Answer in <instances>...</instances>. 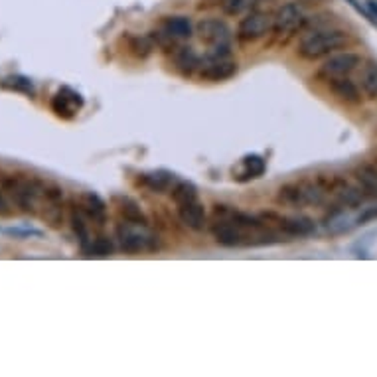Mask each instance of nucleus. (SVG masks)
Segmentation results:
<instances>
[{"label": "nucleus", "instance_id": "13", "mask_svg": "<svg viewBox=\"0 0 377 377\" xmlns=\"http://www.w3.org/2000/svg\"><path fill=\"white\" fill-rule=\"evenodd\" d=\"M164 32L174 40H188L194 34V24L188 16H170L164 20Z\"/></svg>", "mask_w": 377, "mask_h": 377}, {"label": "nucleus", "instance_id": "3", "mask_svg": "<svg viewBox=\"0 0 377 377\" xmlns=\"http://www.w3.org/2000/svg\"><path fill=\"white\" fill-rule=\"evenodd\" d=\"M306 24V8L302 0H292L278 8L273 16V30L277 34H292Z\"/></svg>", "mask_w": 377, "mask_h": 377}, {"label": "nucleus", "instance_id": "19", "mask_svg": "<svg viewBox=\"0 0 377 377\" xmlns=\"http://www.w3.org/2000/svg\"><path fill=\"white\" fill-rule=\"evenodd\" d=\"M119 212L125 217V221L128 224H137V226H146V217L142 214V210L139 208V203L131 198H121V206Z\"/></svg>", "mask_w": 377, "mask_h": 377}, {"label": "nucleus", "instance_id": "27", "mask_svg": "<svg viewBox=\"0 0 377 377\" xmlns=\"http://www.w3.org/2000/svg\"><path fill=\"white\" fill-rule=\"evenodd\" d=\"M369 221H377V206H369V208H364V212L358 215L355 224L358 226H365Z\"/></svg>", "mask_w": 377, "mask_h": 377}, {"label": "nucleus", "instance_id": "9", "mask_svg": "<svg viewBox=\"0 0 377 377\" xmlns=\"http://www.w3.org/2000/svg\"><path fill=\"white\" fill-rule=\"evenodd\" d=\"M237 74V63L231 62L229 58L226 60H208L201 63L200 77L208 81H226Z\"/></svg>", "mask_w": 377, "mask_h": 377}, {"label": "nucleus", "instance_id": "7", "mask_svg": "<svg viewBox=\"0 0 377 377\" xmlns=\"http://www.w3.org/2000/svg\"><path fill=\"white\" fill-rule=\"evenodd\" d=\"M196 32L208 46H224L231 42V28L219 18H201L196 24Z\"/></svg>", "mask_w": 377, "mask_h": 377}, {"label": "nucleus", "instance_id": "24", "mask_svg": "<svg viewBox=\"0 0 377 377\" xmlns=\"http://www.w3.org/2000/svg\"><path fill=\"white\" fill-rule=\"evenodd\" d=\"M243 166H245V172L251 178H259L267 170L263 156H259V154H247L243 158Z\"/></svg>", "mask_w": 377, "mask_h": 377}, {"label": "nucleus", "instance_id": "8", "mask_svg": "<svg viewBox=\"0 0 377 377\" xmlns=\"http://www.w3.org/2000/svg\"><path fill=\"white\" fill-rule=\"evenodd\" d=\"M275 221L280 227L283 233H287L290 237H308L316 231V224L312 217L308 215H290V217H278L273 215Z\"/></svg>", "mask_w": 377, "mask_h": 377}, {"label": "nucleus", "instance_id": "20", "mask_svg": "<svg viewBox=\"0 0 377 377\" xmlns=\"http://www.w3.org/2000/svg\"><path fill=\"white\" fill-rule=\"evenodd\" d=\"M334 192H336L340 201H342L344 206H348V208H355V206H360V203L364 201L362 190L353 188V186L346 184V182H340L338 186H334Z\"/></svg>", "mask_w": 377, "mask_h": 377}, {"label": "nucleus", "instance_id": "1", "mask_svg": "<svg viewBox=\"0 0 377 377\" xmlns=\"http://www.w3.org/2000/svg\"><path fill=\"white\" fill-rule=\"evenodd\" d=\"M350 42L348 32L338 30V28H316L312 32H308L306 36H302L301 44H299V53L304 60H320L326 58L330 53H336L342 48H346Z\"/></svg>", "mask_w": 377, "mask_h": 377}, {"label": "nucleus", "instance_id": "4", "mask_svg": "<svg viewBox=\"0 0 377 377\" xmlns=\"http://www.w3.org/2000/svg\"><path fill=\"white\" fill-rule=\"evenodd\" d=\"M269 30H273V16L261 12V10H249L239 20L237 38L241 42H255V40L263 38Z\"/></svg>", "mask_w": 377, "mask_h": 377}, {"label": "nucleus", "instance_id": "16", "mask_svg": "<svg viewBox=\"0 0 377 377\" xmlns=\"http://www.w3.org/2000/svg\"><path fill=\"white\" fill-rule=\"evenodd\" d=\"M81 212L87 214L93 221H105V201L95 194H83L81 196Z\"/></svg>", "mask_w": 377, "mask_h": 377}, {"label": "nucleus", "instance_id": "12", "mask_svg": "<svg viewBox=\"0 0 377 377\" xmlns=\"http://www.w3.org/2000/svg\"><path fill=\"white\" fill-rule=\"evenodd\" d=\"M330 89H332V93H334L338 99L346 101V103H350V105H355V103L362 101V91H360V87L353 83L352 79H348V76L332 77V79H330Z\"/></svg>", "mask_w": 377, "mask_h": 377}, {"label": "nucleus", "instance_id": "10", "mask_svg": "<svg viewBox=\"0 0 377 377\" xmlns=\"http://www.w3.org/2000/svg\"><path fill=\"white\" fill-rule=\"evenodd\" d=\"M81 105H83V99H81V95L76 93L74 89L69 87H63L58 91V95L53 97L51 101V107H53V111L60 115V117H74L77 109H81Z\"/></svg>", "mask_w": 377, "mask_h": 377}, {"label": "nucleus", "instance_id": "11", "mask_svg": "<svg viewBox=\"0 0 377 377\" xmlns=\"http://www.w3.org/2000/svg\"><path fill=\"white\" fill-rule=\"evenodd\" d=\"M178 217H180V221L184 226L194 229V231H201L206 227V219H208L206 208H203V203L200 200L186 203V206H180L178 208Z\"/></svg>", "mask_w": 377, "mask_h": 377}, {"label": "nucleus", "instance_id": "14", "mask_svg": "<svg viewBox=\"0 0 377 377\" xmlns=\"http://www.w3.org/2000/svg\"><path fill=\"white\" fill-rule=\"evenodd\" d=\"M174 182V174L166 172V170H156V172H146V174H140L139 184L149 188L151 192H156V194H162L166 190H170Z\"/></svg>", "mask_w": 377, "mask_h": 377}, {"label": "nucleus", "instance_id": "5", "mask_svg": "<svg viewBox=\"0 0 377 377\" xmlns=\"http://www.w3.org/2000/svg\"><path fill=\"white\" fill-rule=\"evenodd\" d=\"M362 65V56L355 51H340V53H332L326 62L322 63L320 74L326 77H346L352 72H355Z\"/></svg>", "mask_w": 377, "mask_h": 377}, {"label": "nucleus", "instance_id": "6", "mask_svg": "<svg viewBox=\"0 0 377 377\" xmlns=\"http://www.w3.org/2000/svg\"><path fill=\"white\" fill-rule=\"evenodd\" d=\"M144 226H137V224H123V226L117 227V237H119V243L123 247V251L126 253H140L146 251L152 247V241L154 239L144 231L140 229Z\"/></svg>", "mask_w": 377, "mask_h": 377}, {"label": "nucleus", "instance_id": "2", "mask_svg": "<svg viewBox=\"0 0 377 377\" xmlns=\"http://www.w3.org/2000/svg\"><path fill=\"white\" fill-rule=\"evenodd\" d=\"M277 201L289 208L320 206L324 201V190L315 182H292L278 190Z\"/></svg>", "mask_w": 377, "mask_h": 377}, {"label": "nucleus", "instance_id": "26", "mask_svg": "<svg viewBox=\"0 0 377 377\" xmlns=\"http://www.w3.org/2000/svg\"><path fill=\"white\" fill-rule=\"evenodd\" d=\"M72 224H74V231L77 233V237H79V241H81V245L85 247L89 241V233H87V224L83 221V215H81V212L74 210V214H72Z\"/></svg>", "mask_w": 377, "mask_h": 377}, {"label": "nucleus", "instance_id": "18", "mask_svg": "<svg viewBox=\"0 0 377 377\" xmlns=\"http://www.w3.org/2000/svg\"><path fill=\"white\" fill-rule=\"evenodd\" d=\"M360 85L362 91L369 99H377V63L369 62L364 65L362 76H360Z\"/></svg>", "mask_w": 377, "mask_h": 377}, {"label": "nucleus", "instance_id": "23", "mask_svg": "<svg viewBox=\"0 0 377 377\" xmlns=\"http://www.w3.org/2000/svg\"><path fill=\"white\" fill-rule=\"evenodd\" d=\"M253 0H221V10L227 16H243L251 10Z\"/></svg>", "mask_w": 377, "mask_h": 377}, {"label": "nucleus", "instance_id": "22", "mask_svg": "<svg viewBox=\"0 0 377 377\" xmlns=\"http://www.w3.org/2000/svg\"><path fill=\"white\" fill-rule=\"evenodd\" d=\"M0 85L4 89H10V91H18V93H24L28 97H34L36 95V89L34 83L24 76H8L0 81Z\"/></svg>", "mask_w": 377, "mask_h": 377}, {"label": "nucleus", "instance_id": "15", "mask_svg": "<svg viewBox=\"0 0 377 377\" xmlns=\"http://www.w3.org/2000/svg\"><path fill=\"white\" fill-rule=\"evenodd\" d=\"M174 62H176V67L184 76H192L196 69L201 67V58L192 48H178Z\"/></svg>", "mask_w": 377, "mask_h": 377}, {"label": "nucleus", "instance_id": "21", "mask_svg": "<svg viewBox=\"0 0 377 377\" xmlns=\"http://www.w3.org/2000/svg\"><path fill=\"white\" fill-rule=\"evenodd\" d=\"M172 200H174L178 208L192 203V201L198 200V188L192 182H178L176 186L172 188Z\"/></svg>", "mask_w": 377, "mask_h": 377}, {"label": "nucleus", "instance_id": "28", "mask_svg": "<svg viewBox=\"0 0 377 377\" xmlns=\"http://www.w3.org/2000/svg\"><path fill=\"white\" fill-rule=\"evenodd\" d=\"M8 212H10V210H8V201L4 198V190L0 186V215H6Z\"/></svg>", "mask_w": 377, "mask_h": 377}, {"label": "nucleus", "instance_id": "17", "mask_svg": "<svg viewBox=\"0 0 377 377\" xmlns=\"http://www.w3.org/2000/svg\"><path fill=\"white\" fill-rule=\"evenodd\" d=\"M355 180L369 196H377V168L371 164H364L355 170Z\"/></svg>", "mask_w": 377, "mask_h": 377}, {"label": "nucleus", "instance_id": "25", "mask_svg": "<svg viewBox=\"0 0 377 377\" xmlns=\"http://www.w3.org/2000/svg\"><path fill=\"white\" fill-rule=\"evenodd\" d=\"M113 241L109 237H97L91 241L89 245V255L91 257H109L113 253Z\"/></svg>", "mask_w": 377, "mask_h": 377}, {"label": "nucleus", "instance_id": "29", "mask_svg": "<svg viewBox=\"0 0 377 377\" xmlns=\"http://www.w3.org/2000/svg\"><path fill=\"white\" fill-rule=\"evenodd\" d=\"M206 2H219L221 4V0H206Z\"/></svg>", "mask_w": 377, "mask_h": 377}]
</instances>
